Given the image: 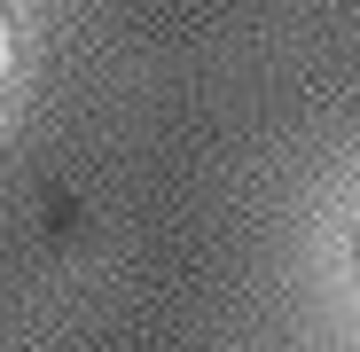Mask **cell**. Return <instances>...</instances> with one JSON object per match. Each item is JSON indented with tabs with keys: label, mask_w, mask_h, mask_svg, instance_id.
<instances>
[{
	"label": "cell",
	"mask_w": 360,
	"mask_h": 352,
	"mask_svg": "<svg viewBox=\"0 0 360 352\" xmlns=\"http://www.w3.org/2000/svg\"><path fill=\"white\" fill-rule=\"evenodd\" d=\"M8 63H16V39H8V8H0V94H8Z\"/></svg>",
	"instance_id": "1"
}]
</instances>
